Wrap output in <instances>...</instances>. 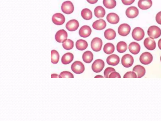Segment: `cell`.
<instances>
[{"instance_id": "6da1fadb", "label": "cell", "mask_w": 161, "mask_h": 121, "mask_svg": "<svg viewBox=\"0 0 161 121\" xmlns=\"http://www.w3.org/2000/svg\"><path fill=\"white\" fill-rule=\"evenodd\" d=\"M147 33L150 37L153 39H157L161 35V30L157 26H152L149 27Z\"/></svg>"}, {"instance_id": "7a4b0ae2", "label": "cell", "mask_w": 161, "mask_h": 121, "mask_svg": "<svg viewBox=\"0 0 161 121\" xmlns=\"http://www.w3.org/2000/svg\"><path fill=\"white\" fill-rule=\"evenodd\" d=\"M145 32L141 28L136 27L134 29L132 33L133 38L135 40L139 41L142 40L145 36Z\"/></svg>"}, {"instance_id": "3957f363", "label": "cell", "mask_w": 161, "mask_h": 121, "mask_svg": "<svg viewBox=\"0 0 161 121\" xmlns=\"http://www.w3.org/2000/svg\"><path fill=\"white\" fill-rule=\"evenodd\" d=\"M71 69L75 73L79 74L82 73L84 71L85 67L81 62L76 61L71 65Z\"/></svg>"}, {"instance_id": "277c9868", "label": "cell", "mask_w": 161, "mask_h": 121, "mask_svg": "<svg viewBox=\"0 0 161 121\" xmlns=\"http://www.w3.org/2000/svg\"><path fill=\"white\" fill-rule=\"evenodd\" d=\"M61 8L62 12L64 13L70 14L74 11V6L71 1H67L63 3Z\"/></svg>"}, {"instance_id": "5b68a950", "label": "cell", "mask_w": 161, "mask_h": 121, "mask_svg": "<svg viewBox=\"0 0 161 121\" xmlns=\"http://www.w3.org/2000/svg\"><path fill=\"white\" fill-rule=\"evenodd\" d=\"M105 63L103 60L98 59L95 60L93 63L92 68L93 72L96 73L100 72L105 67Z\"/></svg>"}, {"instance_id": "8992f818", "label": "cell", "mask_w": 161, "mask_h": 121, "mask_svg": "<svg viewBox=\"0 0 161 121\" xmlns=\"http://www.w3.org/2000/svg\"><path fill=\"white\" fill-rule=\"evenodd\" d=\"M103 42L100 38L95 37L92 40L91 42V47L94 51H100L102 48Z\"/></svg>"}, {"instance_id": "52a82bcc", "label": "cell", "mask_w": 161, "mask_h": 121, "mask_svg": "<svg viewBox=\"0 0 161 121\" xmlns=\"http://www.w3.org/2000/svg\"><path fill=\"white\" fill-rule=\"evenodd\" d=\"M134 63L133 57L129 54L124 55L122 58V64L125 68L130 67L132 66Z\"/></svg>"}, {"instance_id": "ba28073f", "label": "cell", "mask_w": 161, "mask_h": 121, "mask_svg": "<svg viewBox=\"0 0 161 121\" xmlns=\"http://www.w3.org/2000/svg\"><path fill=\"white\" fill-rule=\"evenodd\" d=\"M153 59V57L151 54L147 52L143 53L140 58V62L144 65H148L150 63Z\"/></svg>"}, {"instance_id": "9c48e42d", "label": "cell", "mask_w": 161, "mask_h": 121, "mask_svg": "<svg viewBox=\"0 0 161 121\" xmlns=\"http://www.w3.org/2000/svg\"><path fill=\"white\" fill-rule=\"evenodd\" d=\"M68 34L67 32L64 29L59 30L55 35V39L59 43H63L67 39Z\"/></svg>"}, {"instance_id": "30bf717a", "label": "cell", "mask_w": 161, "mask_h": 121, "mask_svg": "<svg viewBox=\"0 0 161 121\" xmlns=\"http://www.w3.org/2000/svg\"><path fill=\"white\" fill-rule=\"evenodd\" d=\"M131 28L130 25L127 23L120 25L118 28V33L120 35L125 36L129 34Z\"/></svg>"}, {"instance_id": "8fae6325", "label": "cell", "mask_w": 161, "mask_h": 121, "mask_svg": "<svg viewBox=\"0 0 161 121\" xmlns=\"http://www.w3.org/2000/svg\"><path fill=\"white\" fill-rule=\"evenodd\" d=\"M52 21L53 23L57 25H61L64 23L65 18L62 14L57 13L53 16Z\"/></svg>"}, {"instance_id": "7c38bea8", "label": "cell", "mask_w": 161, "mask_h": 121, "mask_svg": "<svg viewBox=\"0 0 161 121\" xmlns=\"http://www.w3.org/2000/svg\"><path fill=\"white\" fill-rule=\"evenodd\" d=\"M126 14L128 17L130 18H134L136 17L139 15V10L135 6L130 7L126 10Z\"/></svg>"}, {"instance_id": "4fadbf2b", "label": "cell", "mask_w": 161, "mask_h": 121, "mask_svg": "<svg viewBox=\"0 0 161 121\" xmlns=\"http://www.w3.org/2000/svg\"><path fill=\"white\" fill-rule=\"evenodd\" d=\"M79 23L77 20L72 19L68 21L66 24V28L70 31H74L76 30L79 27Z\"/></svg>"}, {"instance_id": "5bb4252c", "label": "cell", "mask_w": 161, "mask_h": 121, "mask_svg": "<svg viewBox=\"0 0 161 121\" xmlns=\"http://www.w3.org/2000/svg\"><path fill=\"white\" fill-rule=\"evenodd\" d=\"M92 33V29L89 26L84 25L81 27L79 30V34L80 37L87 38L89 37Z\"/></svg>"}, {"instance_id": "9a60e30c", "label": "cell", "mask_w": 161, "mask_h": 121, "mask_svg": "<svg viewBox=\"0 0 161 121\" xmlns=\"http://www.w3.org/2000/svg\"><path fill=\"white\" fill-rule=\"evenodd\" d=\"M144 45L147 49L152 51L156 48V44L154 39L148 37L145 39L144 41Z\"/></svg>"}, {"instance_id": "2e32d148", "label": "cell", "mask_w": 161, "mask_h": 121, "mask_svg": "<svg viewBox=\"0 0 161 121\" xmlns=\"http://www.w3.org/2000/svg\"><path fill=\"white\" fill-rule=\"evenodd\" d=\"M120 58L116 54H112L109 56L106 59V62L108 64L113 66L118 65L120 62Z\"/></svg>"}, {"instance_id": "e0dca14e", "label": "cell", "mask_w": 161, "mask_h": 121, "mask_svg": "<svg viewBox=\"0 0 161 121\" xmlns=\"http://www.w3.org/2000/svg\"><path fill=\"white\" fill-rule=\"evenodd\" d=\"M152 5L151 0H140L138 2V6L141 9L147 10Z\"/></svg>"}, {"instance_id": "ac0fdd59", "label": "cell", "mask_w": 161, "mask_h": 121, "mask_svg": "<svg viewBox=\"0 0 161 121\" xmlns=\"http://www.w3.org/2000/svg\"><path fill=\"white\" fill-rule=\"evenodd\" d=\"M93 28L97 30H102L105 29L106 26V23L105 21L103 19L97 20L93 23Z\"/></svg>"}, {"instance_id": "d6986e66", "label": "cell", "mask_w": 161, "mask_h": 121, "mask_svg": "<svg viewBox=\"0 0 161 121\" xmlns=\"http://www.w3.org/2000/svg\"><path fill=\"white\" fill-rule=\"evenodd\" d=\"M129 51L134 55H136L140 52L141 47L138 43L133 42L130 43L129 46Z\"/></svg>"}, {"instance_id": "ffe728a7", "label": "cell", "mask_w": 161, "mask_h": 121, "mask_svg": "<svg viewBox=\"0 0 161 121\" xmlns=\"http://www.w3.org/2000/svg\"><path fill=\"white\" fill-rule=\"evenodd\" d=\"M107 21L110 23L112 24L118 23L120 21V18L117 14L114 13H110L106 17Z\"/></svg>"}, {"instance_id": "44dd1931", "label": "cell", "mask_w": 161, "mask_h": 121, "mask_svg": "<svg viewBox=\"0 0 161 121\" xmlns=\"http://www.w3.org/2000/svg\"><path fill=\"white\" fill-rule=\"evenodd\" d=\"M74 56L72 53L68 52L64 55L61 58V62L64 64H68L72 62Z\"/></svg>"}, {"instance_id": "7402d4cb", "label": "cell", "mask_w": 161, "mask_h": 121, "mask_svg": "<svg viewBox=\"0 0 161 121\" xmlns=\"http://www.w3.org/2000/svg\"><path fill=\"white\" fill-rule=\"evenodd\" d=\"M133 71L137 73L138 75L137 78H141L144 76L146 73L145 69L144 67L140 65H137L134 67Z\"/></svg>"}, {"instance_id": "603a6c76", "label": "cell", "mask_w": 161, "mask_h": 121, "mask_svg": "<svg viewBox=\"0 0 161 121\" xmlns=\"http://www.w3.org/2000/svg\"><path fill=\"white\" fill-rule=\"evenodd\" d=\"M94 15L98 18H103L105 14V9L101 6H98L95 8L94 10Z\"/></svg>"}, {"instance_id": "cb8c5ba5", "label": "cell", "mask_w": 161, "mask_h": 121, "mask_svg": "<svg viewBox=\"0 0 161 121\" xmlns=\"http://www.w3.org/2000/svg\"><path fill=\"white\" fill-rule=\"evenodd\" d=\"M82 58L84 62L87 63H90L93 59V53L90 51H87L83 53Z\"/></svg>"}, {"instance_id": "d4e9b609", "label": "cell", "mask_w": 161, "mask_h": 121, "mask_svg": "<svg viewBox=\"0 0 161 121\" xmlns=\"http://www.w3.org/2000/svg\"><path fill=\"white\" fill-rule=\"evenodd\" d=\"M104 36L107 40H111L114 39L116 37V33L115 31L112 29H109L105 30L104 32Z\"/></svg>"}, {"instance_id": "484cf974", "label": "cell", "mask_w": 161, "mask_h": 121, "mask_svg": "<svg viewBox=\"0 0 161 121\" xmlns=\"http://www.w3.org/2000/svg\"><path fill=\"white\" fill-rule=\"evenodd\" d=\"M75 46L77 49L80 51H83L87 48L88 43L86 40L80 39L76 41Z\"/></svg>"}, {"instance_id": "4316f807", "label": "cell", "mask_w": 161, "mask_h": 121, "mask_svg": "<svg viewBox=\"0 0 161 121\" xmlns=\"http://www.w3.org/2000/svg\"><path fill=\"white\" fill-rule=\"evenodd\" d=\"M81 16L85 20H88L91 19L93 17L92 12L88 8H84L81 12Z\"/></svg>"}, {"instance_id": "83f0119b", "label": "cell", "mask_w": 161, "mask_h": 121, "mask_svg": "<svg viewBox=\"0 0 161 121\" xmlns=\"http://www.w3.org/2000/svg\"><path fill=\"white\" fill-rule=\"evenodd\" d=\"M115 50V46L112 43H108L104 47V51L107 54H110L114 52Z\"/></svg>"}, {"instance_id": "f1b7e54d", "label": "cell", "mask_w": 161, "mask_h": 121, "mask_svg": "<svg viewBox=\"0 0 161 121\" xmlns=\"http://www.w3.org/2000/svg\"><path fill=\"white\" fill-rule=\"evenodd\" d=\"M117 51L120 53H123L126 51L128 46L125 42L121 41L119 42L117 46Z\"/></svg>"}, {"instance_id": "f546056e", "label": "cell", "mask_w": 161, "mask_h": 121, "mask_svg": "<svg viewBox=\"0 0 161 121\" xmlns=\"http://www.w3.org/2000/svg\"><path fill=\"white\" fill-rule=\"evenodd\" d=\"M51 62L52 63H57L59 60V55L58 52L55 50H52L51 51Z\"/></svg>"}, {"instance_id": "4dcf8cb0", "label": "cell", "mask_w": 161, "mask_h": 121, "mask_svg": "<svg viewBox=\"0 0 161 121\" xmlns=\"http://www.w3.org/2000/svg\"><path fill=\"white\" fill-rule=\"evenodd\" d=\"M103 4L105 7L111 9L116 7L117 5V2L115 0H103Z\"/></svg>"}, {"instance_id": "1f68e13d", "label": "cell", "mask_w": 161, "mask_h": 121, "mask_svg": "<svg viewBox=\"0 0 161 121\" xmlns=\"http://www.w3.org/2000/svg\"><path fill=\"white\" fill-rule=\"evenodd\" d=\"M62 46L65 49L69 50L72 49L74 47V42L71 40H67L63 43Z\"/></svg>"}, {"instance_id": "d6a6232c", "label": "cell", "mask_w": 161, "mask_h": 121, "mask_svg": "<svg viewBox=\"0 0 161 121\" xmlns=\"http://www.w3.org/2000/svg\"><path fill=\"white\" fill-rule=\"evenodd\" d=\"M74 76L70 72L64 71L60 73L59 75V78H74Z\"/></svg>"}, {"instance_id": "836d02e7", "label": "cell", "mask_w": 161, "mask_h": 121, "mask_svg": "<svg viewBox=\"0 0 161 121\" xmlns=\"http://www.w3.org/2000/svg\"><path fill=\"white\" fill-rule=\"evenodd\" d=\"M116 70L114 68L112 67H108L105 70L104 72V77L106 78H109V75L113 72H115Z\"/></svg>"}, {"instance_id": "e575fe53", "label": "cell", "mask_w": 161, "mask_h": 121, "mask_svg": "<svg viewBox=\"0 0 161 121\" xmlns=\"http://www.w3.org/2000/svg\"><path fill=\"white\" fill-rule=\"evenodd\" d=\"M124 78H137L136 74L133 72H128L124 75Z\"/></svg>"}, {"instance_id": "d590c367", "label": "cell", "mask_w": 161, "mask_h": 121, "mask_svg": "<svg viewBox=\"0 0 161 121\" xmlns=\"http://www.w3.org/2000/svg\"><path fill=\"white\" fill-rule=\"evenodd\" d=\"M121 78V76L119 73L117 72H114L111 73L109 75V78Z\"/></svg>"}, {"instance_id": "8d00e7d4", "label": "cell", "mask_w": 161, "mask_h": 121, "mask_svg": "<svg viewBox=\"0 0 161 121\" xmlns=\"http://www.w3.org/2000/svg\"><path fill=\"white\" fill-rule=\"evenodd\" d=\"M156 21L158 23L161 25V11L157 14L156 16Z\"/></svg>"}, {"instance_id": "74e56055", "label": "cell", "mask_w": 161, "mask_h": 121, "mask_svg": "<svg viewBox=\"0 0 161 121\" xmlns=\"http://www.w3.org/2000/svg\"><path fill=\"white\" fill-rule=\"evenodd\" d=\"M135 0H122V1L123 3L125 5H130L132 4L134 2Z\"/></svg>"}, {"instance_id": "f35d334b", "label": "cell", "mask_w": 161, "mask_h": 121, "mask_svg": "<svg viewBox=\"0 0 161 121\" xmlns=\"http://www.w3.org/2000/svg\"><path fill=\"white\" fill-rule=\"evenodd\" d=\"M98 0H87V1L91 4L96 3L98 2Z\"/></svg>"}, {"instance_id": "ab89813d", "label": "cell", "mask_w": 161, "mask_h": 121, "mask_svg": "<svg viewBox=\"0 0 161 121\" xmlns=\"http://www.w3.org/2000/svg\"><path fill=\"white\" fill-rule=\"evenodd\" d=\"M158 46L160 49L161 50V38L159 40L158 42Z\"/></svg>"}, {"instance_id": "60d3db41", "label": "cell", "mask_w": 161, "mask_h": 121, "mask_svg": "<svg viewBox=\"0 0 161 121\" xmlns=\"http://www.w3.org/2000/svg\"><path fill=\"white\" fill-rule=\"evenodd\" d=\"M59 75L56 74L51 75V78H59Z\"/></svg>"}, {"instance_id": "b9f144b4", "label": "cell", "mask_w": 161, "mask_h": 121, "mask_svg": "<svg viewBox=\"0 0 161 121\" xmlns=\"http://www.w3.org/2000/svg\"><path fill=\"white\" fill-rule=\"evenodd\" d=\"M95 78H104V77L103 76L101 75H98L96 76L95 77Z\"/></svg>"}, {"instance_id": "7bdbcfd3", "label": "cell", "mask_w": 161, "mask_h": 121, "mask_svg": "<svg viewBox=\"0 0 161 121\" xmlns=\"http://www.w3.org/2000/svg\"></svg>"}]
</instances>
